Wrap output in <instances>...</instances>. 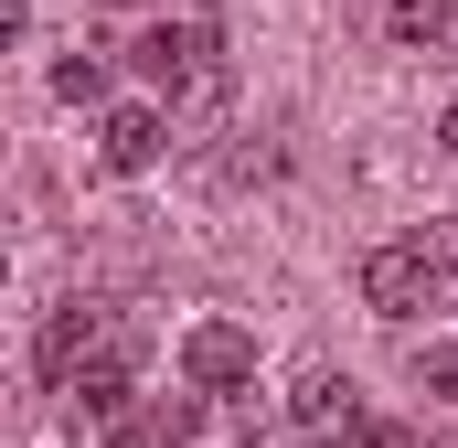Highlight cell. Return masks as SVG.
Wrapping results in <instances>:
<instances>
[{
    "mask_svg": "<svg viewBox=\"0 0 458 448\" xmlns=\"http://www.w3.org/2000/svg\"><path fill=\"white\" fill-rule=\"evenodd\" d=\"M139 75H149L171 108L214 117V108H225V32H214L203 11H182V22H149V32H139Z\"/></svg>",
    "mask_w": 458,
    "mask_h": 448,
    "instance_id": "cell-1",
    "label": "cell"
},
{
    "mask_svg": "<svg viewBox=\"0 0 458 448\" xmlns=\"http://www.w3.org/2000/svg\"><path fill=\"white\" fill-rule=\"evenodd\" d=\"M32 363H43V384H75V374H97V363H139V321L107 310V299H64L43 341H32Z\"/></svg>",
    "mask_w": 458,
    "mask_h": 448,
    "instance_id": "cell-2",
    "label": "cell"
},
{
    "mask_svg": "<svg viewBox=\"0 0 458 448\" xmlns=\"http://www.w3.org/2000/svg\"><path fill=\"white\" fill-rule=\"evenodd\" d=\"M288 427H299V438H320V448H362V438H373V417H362V384H352L342 363H299Z\"/></svg>",
    "mask_w": 458,
    "mask_h": 448,
    "instance_id": "cell-3",
    "label": "cell"
},
{
    "mask_svg": "<svg viewBox=\"0 0 458 448\" xmlns=\"http://www.w3.org/2000/svg\"><path fill=\"white\" fill-rule=\"evenodd\" d=\"M437 278H448V267H437L416 235H405V246H373V256H362V310L416 321V310H437Z\"/></svg>",
    "mask_w": 458,
    "mask_h": 448,
    "instance_id": "cell-4",
    "label": "cell"
},
{
    "mask_svg": "<svg viewBox=\"0 0 458 448\" xmlns=\"http://www.w3.org/2000/svg\"><path fill=\"white\" fill-rule=\"evenodd\" d=\"M182 374H192L203 395H245V384H256V341L234 332V321H203V332L182 341Z\"/></svg>",
    "mask_w": 458,
    "mask_h": 448,
    "instance_id": "cell-5",
    "label": "cell"
},
{
    "mask_svg": "<svg viewBox=\"0 0 458 448\" xmlns=\"http://www.w3.org/2000/svg\"><path fill=\"white\" fill-rule=\"evenodd\" d=\"M160 150H171V117L160 108H107L97 117V160H107V171H149Z\"/></svg>",
    "mask_w": 458,
    "mask_h": 448,
    "instance_id": "cell-6",
    "label": "cell"
},
{
    "mask_svg": "<svg viewBox=\"0 0 458 448\" xmlns=\"http://www.w3.org/2000/svg\"><path fill=\"white\" fill-rule=\"evenodd\" d=\"M448 22H458V0H384V32H394L405 54H437Z\"/></svg>",
    "mask_w": 458,
    "mask_h": 448,
    "instance_id": "cell-7",
    "label": "cell"
},
{
    "mask_svg": "<svg viewBox=\"0 0 458 448\" xmlns=\"http://www.w3.org/2000/svg\"><path fill=\"white\" fill-rule=\"evenodd\" d=\"M54 97H64V108H97V97H107V54H64V65H54Z\"/></svg>",
    "mask_w": 458,
    "mask_h": 448,
    "instance_id": "cell-8",
    "label": "cell"
},
{
    "mask_svg": "<svg viewBox=\"0 0 458 448\" xmlns=\"http://www.w3.org/2000/svg\"><path fill=\"white\" fill-rule=\"evenodd\" d=\"M416 384H427L437 406H458V341H416Z\"/></svg>",
    "mask_w": 458,
    "mask_h": 448,
    "instance_id": "cell-9",
    "label": "cell"
},
{
    "mask_svg": "<svg viewBox=\"0 0 458 448\" xmlns=\"http://www.w3.org/2000/svg\"><path fill=\"white\" fill-rule=\"evenodd\" d=\"M416 246H427V256L458 278V214H427V224H416Z\"/></svg>",
    "mask_w": 458,
    "mask_h": 448,
    "instance_id": "cell-10",
    "label": "cell"
},
{
    "mask_svg": "<svg viewBox=\"0 0 458 448\" xmlns=\"http://www.w3.org/2000/svg\"><path fill=\"white\" fill-rule=\"evenodd\" d=\"M362 448H448V438H437V427H373Z\"/></svg>",
    "mask_w": 458,
    "mask_h": 448,
    "instance_id": "cell-11",
    "label": "cell"
},
{
    "mask_svg": "<svg viewBox=\"0 0 458 448\" xmlns=\"http://www.w3.org/2000/svg\"><path fill=\"white\" fill-rule=\"evenodd\" d=\"M437 150H448V160H458V108H448V117H437Z\"/></svg>",
    "mask_w": 458,
    "mask_h": 448,
    "instance_id": "cell-12",
    "label": "cell"
},
{
    "mask_svg": "<svg viewBox=\"0 0 458 448\" xmlns=\"http://www.w3.org/2000/svg\"><path fill=\"white\" fill-rule=\"evenodd\" d=\"M182 448H192V438H182Z\"/></svg>",
    "mask_w": 458,
    "mask_h": 448,
    "instance_id": "cell-13",
    "label": "cell"
}]
</instances>
